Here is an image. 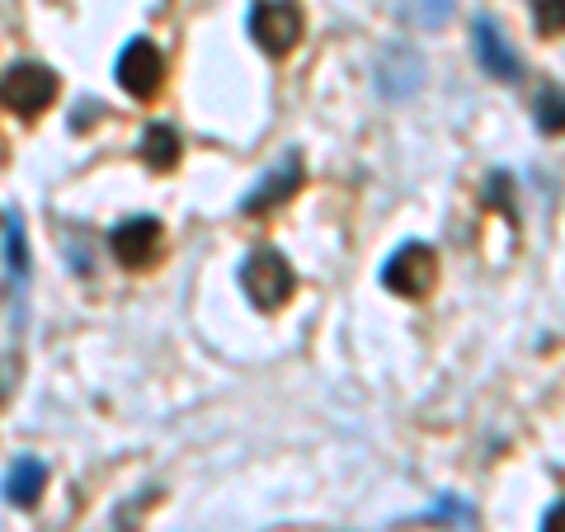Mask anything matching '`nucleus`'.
I'll list each match as a JSON object with an SVG mask.
<instances>
[{"instance_id":"nucleus-17","label":"nucleus","mask_w":565,"mask_h":532,"mask_svg":"<svg viewBox=\"0 0 565 532\" xmlns=\"http://www.w3.org/2000/svg\"><path fill=\"white\" fill-rule=\"evenodd\" d=\"M542 532H565V500L546 509V519H542Z\"/></svg>"},{"instance_id":"nucleus-15","label":"nucleus","mask_w":565,"mask_h":532,"mask_svg":"<svg viewBox=\"0 0 565 532\" xmlns=\"http://www.w3.org/2000/svg\"><path fill=\"white\" fill-rule=\"evenodd\" d=\"M533 20L542 33H565V0H533Z\"/></svg>"},{"instance_id":"nucleus-8","label":"nucleus","mask_w":565,"mask_h":532,"mask_svg":"<svg viewBox=\"0 0 565 532\" xmlns=\"http://www.w3.org/2000/svg\"><path fill=\"white\" fill-rule=\"evenodd\" d=\"M302 184V156H288V161H282L278 170H269L264 174V180L245 193V212H250V217H264V212L269 208H278V203H288L292 199V189Z\"/></svg>"},{"instance_id":"nucleus-3","label":"nucleus","mask_w":565,"mask_h":532,"mask_svg":"<svg viewBox=\"0 0 565 532\" xmlns=\"http://www.w3.org/2000/svg\"><path fill=\"white\" fill-rule=\"evenodd\" d=\"M434 278H438V255L429 251V245H419V241H411V245H401V251L386 259V269H382V283L392 288L396 297H424L434 288Z\"/></svg>"},{"instance_id":"nucleus-5","label":"nucleus","mask_w":565,"mask_h":532,"mask_svg":"<svg viewBox=\"0 0 565 532\" xmlns=\"http://www.w3.org/2000/svg\"><path fill=\"white\" fill-rule=\"evenodd\" d=\"M161 76H166V57L161 47H156L151 39H132L128 47H122L118 57V85L137 99H151L156 91H161Z\"/></svg>"},{"instance_id":"nucleus-2","label":"nucleus","mask_w":565,"mask_h":532,"mask_svg":"<svg viewBox=\"0 0 565 532\" xmlns=\"http://www.w3.org/2000/svg\"><path fill=\"white\" fill-rule=\"evenodd\" d=\"M241 283H245V297L255 301L259 311H274V307H282V301L292 297V264L282 259V255H274V251H259L250 264L241 269Z\"/></svg>"},{"instance_id":"nucleus-6","label":"nucleus","mask_w":565,"mask_h":532,"mask_svg":"<svg viewBox=\"0 0 565 532\" xmlns=\"http://www.w3.org/2000/svg\"><path fill=\"white\" fill-rule=\"evenodd\" d=\"M161 222L156 217H132V222H122L114 226V236H109V251L118 255V264H128V269H147V264H156V255H161Z\"/></svg>"},{"instance_id":"nucleus-1","label":"nucleus","mask_w":565,"mask_h":532,"mask_svg":"<svg viewBox=\"0 0 565 532\" xmlns=\"http://www.w3.org/2000/svg\"><path fill=\"white\" fill-rule=\"evenodd\" d=\"M57 99V76H52L47 66L39 62H24V66H10L6 76H0V104H6L10 114H43L47 104Z\"/></svg>"},{"instance_id":"nucleus-14","label":"nucleus","mask_w":565,"mask_h":532,"mask_svg":"<svg viewBox=\"0 0 565 532\" xmlns=\"http://www.w3.org/2000/svg\"><path fill=\"white\" fill-rule=\"evenodd\" d=\"M537 128L542 132H565V91L561 85H546L537 95Z\"/></svg>"},{"instance_id":"nucleus-7","label":"nucleus","mask_w":565,"mask_h":532,"mask_svg":"<svg viewBox=\"0 0 565 532\" xmlns=\"http://www.w3.org/2000/svg\"><path fill=\"white\" fill-rule=\"evenodd\" d=\"M471 52H476V62H481L486 76H494V81H519V57H514V47H509V39L500 33V24H494V20H476Z\"/></svg>"},{"instance_id":"nucleus-12","label":"nucleus","mask_w":565,"mask_h":532,"mask_svg":"<svg viewBox=\"0 0 565 532\" xmlns=\"http://www.w3.org/2000/svg\"><path fill=\"white\" fill-rule=\"evenodd\" d=\"M141 151H147V166L170 170L174 161H180V137H174L170 123H151L147 137H141Z\"/></svg>"},{"instance_id":"nucleus-13","label":"nucleus","mask_w":565,"mask_h":532,"mask_svg":"<svg viewBox=\"0 0 565 532\" xmlns=\"http://www.w3.org/2000/svg\"><path fill=\"white\" fill-rule=\"evenodd\" d=\"M401 20H411L419 29H444L452 20V0H392Z\"/></svg>"},{"instance_id":"nucleus-9","label":"nucleus","mask_w":565,"mask_h":532,"mask_svg":"<svg viewBox=\"0 0 565 532\" xmlns=\"http://www.w3.org/2000/svg\"><path fill=\"white\" fill-rule=\"evenodd\" d=\"M377 85L386 99H411L419 85H424V62L415 57L411 47H392L377 66Z\"/></svg>"},{"instance_id":"nucleus-10","label":"nucleus","mask_w":565,"mask_h":532,"mask_svg":"<svg viewBox=\"0 0 565 532\" xmlns=\"http://www.w3.org/2000/svg\"><path fill=\"white\" fill-rule=\"evenodd\" d=\"M47 486V467L39 462V457H20V462L10 467L6 476V500L10 504H20V509H33L39 504V494Z\"/></svg>"},{"instance_id":"nucleus-16","label":"nucleus","mask_w":565,"mask_h":532,"mask_svg":"<svg viewBox=\"0 0 565 532\" xmlns=\"http://www.w3.org/2000/svg\"><path fill=\"white\" fill-rule=\"evenodd\" d=\"M14 382H20V359H14V353H0V405L14 396Z\"/></svg>"},{"instance_id":"nucleus-11","label":"nucleus","mask_w":565,"mask_h":532,"mask_svg":"<svg viewBox=\"0 0 565 532\" xmlns=\"http://www.w3.org/2000/svg\"><path fill=\"white\" fill-rule=\"evenodd\" d=\"M6 259H10V288H29V241L20 212H6Z\"/></svg>"},{"instance_id":"nucleus-4","label":"nucleus","mask_w":565,"mask_h":532,"mask_svg":"<svg viewBox=\"0 0 565 532\" xmlns=\"http://www.w3.org/2000/svg\"><path fill=\"white\" fill-rule=\"evenodd\" d=\"M250 39L264 52H288L302 39V10L288 6V0H259L250 10Z\"/></svg>"}]
</instances>
